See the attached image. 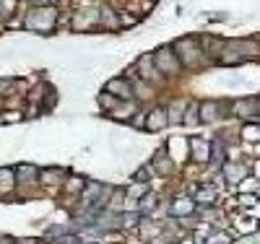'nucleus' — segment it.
<instances>
[{
	"label": "nucleus",
	"instance_id": "nucleus-1",
	"mask_svg": "<svg viewBox=\"0 0 260 244\" xmlns=\"http://www.w3.org/2000/svg\"><path fill=\"white\" fill-rule=\"evenodd\" d=\"M154 60H156V68L161 70V73H166V75H175V73H180V68H182V63L177 60V55H175V50H159L156 55H154Z\"/></svg>",
	"mask_w": 260,
	"mask_h": 244
},
{
	"label": "nucleus",
	"instance_id": "nucleus-2",
	"mask_svg": "<svg viewBox=\"0 0 260 244\" xmlns=\"http://www.w3.org/2000/svg\"><path fill=\"white\" fill-rule=\"evenodd\" d=\"M177 52H182L180 63H188V65L198 63V57H201V52L195 50V42H193V39H182V42L177 44Z\"/></svg>",
	"mask_w": 260,
	"mask_h": 244
},
{
	"label": "nucleus",
	"instance_id": "nucleus-3",
	"mask_svg": "<svg viewBox=\"0 0 260 244\" xmlns=\"http://www.w3.org/2000/svg\"><path fill=\"white\" fill-rule=\"evenodd\" d=\"M234 114L237 117H242V119H257L260 117V109H257V104L255 101H247V99H239L237 104H234Z\"/></svg>",
	"mask_w": 260,
	"mask_h": 244
},
{
	"label": "nucleus",
	"instance_id": "nucleus-4",
	"mask_svg": "<svg viewBox=\"0 0 260 244\" xmlns=\"http://www.w3.org/2000/svg\"><path fill=\"white\" fill-rule=\"evenodd\" d=\"M107 94L120 96V99H133L130 83H128V81H122V78H112L110 83H107Z\"/></svg>",
	"mask_w": 260,
	"mask_h": 244
},
{
	"label": "nucleus",
	"instance_id": "nucleus-5",
	"mask_svg": "<svg viewBox=\"0 0 260 244\" xmlns=\"http://www.w3.org/2000/svg\"><path fill=\"white\" fill-rule=\"evenodd\" d=\"M166 125V109H161V106H156V109H151L146 114V128L148 130H161Z\"/></svg>",
	"mask_w": 260,
	"mask_h": 244
},
{
	"label": "nucleus",
	"instance_id": "nucleus-6",
	"mask_svg": "<svg viewBox=\"0 0 260 244\" xmlns=\"http://www.w3.org/2000/svg\"><path fill=\"white\" fill-rule=\"evenodd\" d=\"M198 114H201L203 122H216V119L221 117V109H219L216 101H203L201 109H198Z\"/></svg>",
	"mask_w": 260,
	"mask_h": 244
},
{
	"label": "nucleus",
	"instance_id": "nucleus-7",
	"mask_svg": "<svg viewBox=\"0 0 260 244\" xmlns=\"http://www.w3.org/2000/svg\"><path fill=\"white\" fill-rule=\"evenodd\" d=\"M190 146H193V159H195V161H208V156H211V146H208L203 138H193Z\"/></svg>",
	"mask_w": 260,
	"mask_h": 244
},
{
	"label": "nucleus",
	"instance_id": "nucleus-8",
	"mask_svg": "<svg viewBox=\"0 0 260 244\" xmlns=\"http://www.w3.org/2000/svg\"><path fill=\"white\" fill-rule=\"evenodd\" d=\"M226 182L229 185H237V182H242L244 177H247V169H244L242 164H226Z\"/></svg>",
	"mask_w": 260,
	"mask_h": 244
},
{
	"label": "nucleus",
	"instance_id": "nucleus-9",
	"mask_svg": "<svg viewBox=\"0 0 260 244\" xmlns=\"http://www.w3.org/2000/svg\"><path fill=\"white\" fill-rule=\"evenodd\" d=\"M172 213L175 216H188V213H193V200H188V197H177L175 205H172Z\"/></svg>",
	"mask_w": 260,
	"mask_h": 244
},
{
	"label": "nucleus",
	"instance_id": "nucleus-10",
	"mask_svg": "<svg viewBox=\"0 0 260 244\" xmlns=\"http://www.w3.org/2000/svg\"><path fill=\"white\" fill-rule=\"evenodd\" d=\"M102 190H104V187L99 185V182H91V185L86 187V192H83V203H94L97 197L102 195Z\"/></svg>",
	"mask_w": 260,
	"mask_h": 244
},
{
	"label": "nucleus",
	"instance_id": "nucleus-11",
	"mask_svg": "<svg viewBox=\"0 0 260 244\" xmlns=\"http://www.w3.org/2000/svg\"><path fill=\"white\" fill-rule=\"evenodd\" d=\"M195 200H201V203H213L216 200V190L213 187H201L195 192Z\"/></svg>",
	"mask_w": 260,
	"mask_h": 244
},
{
	"label": "nucleus",
	"instance_id": "nucleus-12",
	"mask_svg": "<svg viewBox=\"0 0 260 244\" xmlns=\"http://www.w3.org/2000/svg\"><path fill=\"white\" fill-rule=\"evenodd\" d=\"M182 109H185V101H177V104L172 106V109H169V114H166V119H172V122H182V117H185V114H182Z\"/></svg>",
	"mask_w": 260,
	"mask_h": 244
},
{
	"label": "nucleus",
	"instance_id": "nucleus-13",
	"mask_svg": "<svg viewBox=\"0 0 260 244\" xmlns=\"http://www.w3.org/2000/svg\"><path fill=\"white\" fill-rule=\"evenodd\" d=\"M190 112H185V117H182V122H185V125H195L198 119H201V114H198V106H188Z\"/></svg>",
	"mask_w": 260,
	"mask_h": 244
},
{
	"label": "nucleus",
	"instance_id": "nucleus-14",
	"mask_svg": "<svg viewBox=\"0 0 260 244\" xmlns=\"http://www.w3.org/2000/svg\"><path fill=\"white\" fill-rule=\"evenodd\" d=\"M221 159H224V148H221V146L216 143V146L211 148V156H208V161H211V164H219Z\"/></svg>",
	"mask_w": 260,
	"mask_h": 244
},
{
	"label": "nucleus",
	"instance_id": "nucleus-15",
	"mask_svg": "<svg viewBox=\"0 0 260 244\" xmlns=\"http://www.w3.org/2000/svg\"><path fill=\"white\" fill-rule=\"evenodd\" d=\"M102 21L110 24V29H117V16H115V13H112L110 8H104V11H102Z\"/></svg>",
	"mask_w": 260,
	"mask_h": 244
},
{
	"label": "nucleus",
	"instance_id": "nucleus-16",
	"mask_svg": "<svg viewBox=\"0 0 260 244\" xmlns=\"http://www.w3.org/2000/svg\"><path fill=\"white\" fill-rule=\"evenodd\" d=\"M141 73L143 75H148V78H154V68H151V57H141Z\"/></svg>",
	"mask_w": 260,
	"mask_h": 244
},
{
	"label": "nucleus",
	"instance_id": "nucleus-17",
	"mask_svg": "<svg viewBox=\"0 0 260 244\" xmlns=\"http://www.w3.org/2000/svg\"><path fill=\"white\" fill-rule=\"evenodd\" d=\"M19 179H24V182L34 179V169H32V166H21V169H19Z\"/></svg>",
	"mask_w": 260,
	"mask_h": 244
},
{
	"label": "nucleus",
	"instance_id": "nucleus-18",
	"mask_svg": "<svg viewBox=\"0 0 260 244\" xmlns=\"http://www.w3.org/2000/svg\"><path fill=\"white\" fill-rule=\"evenodd\" d=\"M154 166H161V169H166V172H169V159L164 161V151H159V154H156V159H154Z\"/></svg>",
	"mask_w": 260,
	"mask_h": 244
},
{
	"label": "nucleus",
	"instance_id": "nucleus-19",
	"mask_svg": "<svg viewBox=\"0 0 260 244\" xmlns=\"http://www.w3.org/2000/svg\"><path fill=\"white\" fill-rule=\"evenodd\" d=\"M11 169H3V172H0V182H3V187H11Z\"/></svg>",
	"mask_w": 260,
	"mask_h": 244
},
{
	"label": "nucleus",
	"instance_id": "nucleus-20",
	"mask_svg": "<svg viewBox=\"0 0 260 244\" xmlns=\"http://www.w3.org/2000/svg\"><path fill=\"white\" fill-rule=\"evenodd\" d=\"M237 244H260V234H255V236H244V239H239Z\"/></svg>",
	"mask_w": 260,
	"mask_h": 244
},
{
	"label": "nucleus",
	"instance_id": "nucleus-21",
	"mask_svg": "<svg viewBox=\"0 0 260 244\" xmlns=\"http://www.w3.org/2000/svg\"><path fill=\"white\" fill-rule=\"evenodd\" d=\"M148 172H151V169H141V174H138V179H148V177H151Z\"/></svg>",
	"mask_w": 260,
	"mask_h": 244
}]
</instances>
